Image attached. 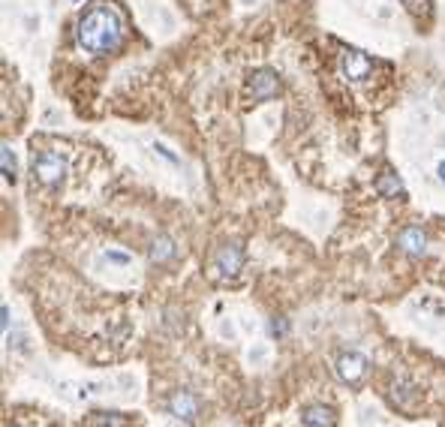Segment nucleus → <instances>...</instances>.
Listing matches in <instances>:
<instances>
[{
  "label": "nucleus",
  "mask_w": 445,
  "mask_h": 427,
  "mask_svg": "<svg viewBox=\"0 0 445 427\" xmlns=\"http://www.w3.org/2000/svg\"><path fill=\"white\" fill-rule=\"evenodd\" d=\"M75 43L91 55H109L123 43V21L118 9L109 4H97L82 12L75 24Z\"/></svg>",
  "instance_id": "nucleus-1"
},
{
  "label": "nucleus",
  "mask_w": 445,
  "mask_h": 427,
  "mask_svg": "<svg viewBox=\"0 0 445 427\" xmlns=\"http://www.w3.org/2000/svg\"><path fill=\"white\" fill-rule=\"evenodd\" d=\"M33 178L40 181L43 187H48V190H55V187L63 184V178H67V169H70V162L63 154H57V150H40L36 154L33 150Z\"/></svg>",
  "instance_id": "nucleus-2"
},
{
  "label": "nucleus",
  "mask_w": 445,
  "mask_h": 427,
  "mask_svg": "<svg viewBox=\"0 0 445 427\" xmlns=\"http://www.w3.org/2000/svg\"><path fill=\"white\" fill-rule=\"evenodd\" d=\"M241 268H244V250H241V244L235 241H226L220 244L217 250H214V256H211V277L217 280V283H229V280H235Z\"/></svg>",
  "instance_id": "nucleus-3"
},
{
  "label": "nucleus",
  "mask_w": 445,
  "mask_h": 427,
  "mask_svg": "<svg viewBox=\"0 0 445 427\" xmlns=\"http://www.w3.org/2000/svg\"><path fill=\"white\" fill-rule=\"evenodd\" d=\"M337 70L346 82L358 84V82H367L373 72V60L367 57L364 52H358V48H343L340 57H337Z\"/></svg>",
  "instance_id": "nucleus-4"
},
{
  "label": "nucleus",
  "mask_w": 445,
  "mask_h": 427,
  "mask_svg": "<svg viewBox=\"0 0 445 427\" xmlns=\"http://www.w3.org/2000/svg\"><path fill=\"white\" fill-rule=\"evenodd\" d=\"M280 91H283V82H280V75L274 70H256V72L250 75V82H247L250 99H259V103H265V99H274Z\"/></svg>",
  "instance_id": "nucleus-5"
},
{
  "label": "nucleus",
  "mask_w": 445,
  "mask_h": 427,
  "mask_svg": "<svg viewBox=\"0 0 445 427\" xmlns=\"http://www.w3.org/2000/svg\"><path fill=\"white\" fill-rule=\"evenodd\" d=\"M364 373H367V358L361 353H343L337 358V376L346 385H361Z\"/></svg>",
  "instance_id": "nucleus-6"
},
{
  "label": "nucleus",
  "mask_w": 445,
  "mask_h": 427,
  "mask_svg": "<svg viewBox=\"0 0 445 427\" xmlns=\"http://www.w3.org/2000/svg\"><path fill=\"white\" fill-rule=\"evenodd\" d=\"M199 409H202L199 397L193 392H187V388H181V392H175L169 397V412H172L175 418H181V421H196L199 418Z\"/></svg>",
  "instance_id": "nucleus-7"
},
{
  "label": "nucleus",
  "mask_w": 445,
  "mask_h": 427,
  "mask_svg": "<svg viewBox=\"0 0 445 427\" xmlns=\"http://www.w3.org/2000/svg\"><path fill=\"white\" fill-rule=\"evenodd\" d=\"M397 247H400L403 256L422 259L427 253V235H424V229H418V226H406V229L397 235Z\"/></svg>",
  "instance_id": "nucleus-8"
},
{
  "label": "nucleus",
  "mask_w": 445,
  "mask_h": 427,
  "mask_svg": "<svg viewBox=\"0 0 445 427\" xmlns=\"http://www.w3.org/2000/svg\"><path fill=\"white\" fill-rule=\"evenodd\" d=\"M177 253V247L169 235H157L154 241L148 244V259H150V265H169V262L175 259Z\"/></svg>",
  "instance_id": "nucleus-9"
},
{
  "label": "nucleus",
  "mask_w": 445,
  "mask_h": 427,
  "mask_svg": "<svg viewBox=\"0 0 445 427\" xmlns=\"http://www.w3.org/2000/svg\"><path fill=\"white\" fill-rule=\"evenodd\" d=\"M334 409L331 406H322V404H310L304 406L301 412V424L304 427H334Z\"/></svg>",
  "instance_id": "nucleus-10"
},
{
  "label": "nucleus",
  "mask_w": 445,
  "mask_h": 427,
  "mask_svg": "<svg viewBox=\"0 0 445 427\" xmlns=\"http://www.w3.org/2000/svg\"><path fill=\"white\" fill-rule=\"evenodd\" d=\"M376 193L385 196V199H400L406 190H403V181L397 178V172H391V169L379 172V178H376Z\"/></svg>",
  "instance_id": "nucleus-11"
},
{
  "label": "nucleus",
  "mask_w": 445,
  "mask_h": 427,
  "mask_svg": "<svg viewBox=\"0 0 445 427\" xmlns=\"http://www.w3.org/2000/svg\"><path fill=\"white\" fill-rule=\"evenodd\" d=\"M0 162H4V181L6 184H16L18 174H16V157H12V148L4 145V150H0Z\"/></svg>",
  "instance_id": "nucleus-12"
},
{
  "label": "nucleus",
  "mask_w": 445,
  "mask_h": 427,
  "mask_svg": "<svg viewBox=\"0 0 445 427\" xmlns=\"http://www.w3.org/2000/svg\"><path fill=\"white\" fill-rule=\"evenodd\" d=\"M91 427H126V418L118 412H97L91 418Z\"/></svg>",
  "instance_id": "nucleus-13"
},
{
  "label": "nucleus",
  "mask_w": 445,
  "mask_h": 427,
  "mask_svg": "<svg viewBox=\"0 0 445 427\" xmlns=\"http://www.w3.org/2000/svg\"><path fill=\"white\" fill-rule=\"evenodd\" d=\"M106 259L109 262H114V265H130V256H126V253H121V250H106Z\"/></svg>",
  "instance_id": "nucleus-14"
},
{
  "label": "nucleus",
  "mask_w": 445,
  "mask_h": 427,
  "mask_svg": "<svg viewBox=\"0 0 445 427\" xmlns=\"http://www.w3.org/2000/svg\"><path fill=\"white\" fill-rule=\"evenodd\" d=\"M286 328H289V325H286L283 319H274V322H271V334H277V337H283Z\"/></svg>",
  "instance_id": "nucleus-15"
},
{
  "label": "nucleus",
  "mask_w": 445,
  "mask_h": 427,
  "mask_svg": "<svg viewBox=\"0 0 445 427\" xmlns=\"http://www.w3.org/2000/svg\"><path fill=\"white\" fill-rule=\"evenodd\" d=\"M0 325H4V331H9V307L4 304V310H0Z\"/></svg>",
  "instance_id": "nucleus-16"
},
{
  "label": "nucleus",
  "mask_w": 445,
  "mask_h": 427,
  "mask_svg": "<svg viewBox=\"0 0 445 427\" xmlns=\"http://www.w3.org/2000/svg\"><path fill=\"white\" fill-rule=\"evenodd\" d=\"M439 178L445 181V162H439Z\"/></svg>",
  "instance_id": "nucleus-17"
},
{
  "label": "nucleus",
  "mask_w": 445,
  "mask_h": 427,
  "mask_svg": "<svg viewBox=\"0 0 445 427\" xmlns=\"http://www.w3.org/2000/svg\"><path fill=\"white\" fill-rule=\"evenodd\" d=\"M12 427H18V424H12Z\"/></svg>",
  "instance_id": "nucleus-18"
}]
</instances>
